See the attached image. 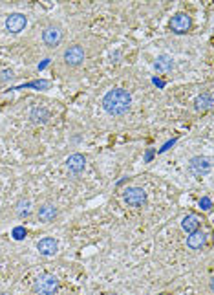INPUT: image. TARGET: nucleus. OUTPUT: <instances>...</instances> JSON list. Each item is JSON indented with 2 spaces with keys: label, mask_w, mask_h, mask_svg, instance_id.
Segmentation results:
<instances>
[{
  "label": "nucleus",
  "mask_w": 214,
  "mask_h": 295,
  "mask_svg": "<svg viewBox=\"0 0 214 295\" xmlns=\"http://www.w3.org/2000/svg\"><path fill=\"white\" fill-rule=\"evenodd\" d=\"M130 105H132V96L123 88H114L102 97V107L112 116H121V114L128 112Z\"/></svg>",
  "instance_id": "f257e3e1"
},
{
  "label": "nucleus",
  "mask_w": 214,
  "mask_h": 295,
  "mask_svg": "<svg viewBox=\"0 0 214 295\" xmlns=\"http://www.w3.org/2000/svg\"><path fill=\"white\" fill-rule=\"evenodd\" d=\"M86 54L80 44H72L64 50V63L68 66H79L84 61Z\"/></svg>",
  "instance_id": "7ed1b4c3"
},
{
  "label": "nucleus",
  "mask_w": 214,
  "mask_h": 295,
  "mask_svg": "<svg viewBox=\"0 0 214 295\" xmlns=\"http://www.w3.org/2000/svg\"><path fill=\"white\" fill-rule=\"evenodd\" d=\"M28 24V19L26 15H22V13H11L8 19H6V28H8V32L11 33H20Z\"/></svg>",
  "instance_id": "0eeeda50"
},
{
  "label": "nucleus",
  "mask_w": 214,
  "mask_h": 295,
  "mask_svg": "<svg viewBox=\"0 0 214 295\" xmlns=\"http://www.w3.org/2000/svg\"><path fill=\"white\" fill-rule=\"evenodd\" d=\"M156 70L158 72H163V74H165V72H170L172 70V66H174V63H172V57H168V55H160V57H158V61H156Z\"/></svg>",
  "instance_id": "2eb2a0df"
},
{
  "label": "nucleus",
  "mask_w": 214,
  "mask_h": 295,
  "mask_svg": "<svg viewBox=\"0 0 214 295\" xmlns=\"http://www.w3.org/2000/svg\"><path fill=\"white\" fill-rule=\"evenodd\" d=\"M192 26V21L187 13H176L170 21V30L174 33H187Z\"/></svg>",
  "instance_id": "39448f33"
},
{
  "label": "nucleus",
  "mask_w": 214,
  "mask_h": 295,
  "mask_svg": "<svg viewBox=\"0 0 214 295\" xmlns=\"http://www.w3.org/2000/svg\"><path fill=\"white\" fill-rule=\"evenodd\" d=\"M57 216V209H55L54 205H42L40 209H38V220L40 222H52Z\"/></svg>",
  "instance_id": "4468645a"
},
{
  "label": "nucleus",
  "mask_w": 214,
  "mask_h": 295,
  "mask_svg": "<svg viewBox=\"0 0 214 295\" xmlns=\"http://www.w3.org/2000/svg\"><path fill=\"white\" fill-rule=\"evenodd\" d=\"M205 242H207V236H205V233H202V231L198 229L188 235L187 246L190 247V249H200L202 246H205Z\"/></svg>",
  "instance_id": "9d476101"
},
{
  "label": "nucleus",
  "mask_w": 214,
  "mask_h": 295,
  "mask_svg": "<svg viewBox=\"0 0 214 295\" xmlns=\"http://www.w3.org/2000/svg\"><path fill=\"white\" fill-rule=\"evenodd\" d=\"M57 290H59V280L52 273H42L33 284V291L37 295H54Z\"/></svg>",
  "instance_id": "f03ea898"
},
{
  "label": "nucleus",
  "mask_w": 214,
  "mask_h": 295,
  "mask_svg": "<svg viewBox=\"0 0 214 295\" xmlns=\"http://www.w3.org/2000/svg\"><path fill=\"white\" fill-rule=\"evenodd\" d=\"M42 41H44V44H46L48 48H55V46H59L60 41H62V30H60V26H55V24H52V26L44 28Z\"/></svg>",
  "instance_id": "20e7f679"
},
{
  "label": "nucleus",
  "mask_w": 214,
  "mask_h": 295,
  "mask_svg": "<svg viewBox=\"0 0 214 295\" xmlns=\"http://www.w3.org/2000/svg\"><path fill=\"white\" fill-rule=\"evenodd\" d=\"M182 227L187 231L188 235H190V233H194V231L200 229V218L196 215H187L185 218H183Z\"/></svg>",
  "instance_id": "ddd939ff"
},
{
  "label": "nucleus",
  "mask_w": 214,
  "mask_h": 295,
  "mask_svg": "<svg viewBox=\"0 0 214 295\" xmlns=\"http://www.w3.org/2000/svg\"><path fill=\"white\" fill-rule=\"evenodd\" d=\"M30 207H32V204H30L28 200H20V202L16 204V213H18L20 216H28L30 213H32Z\"/></svg>",
  "instance_id": "f3484780"
},
{
  "label": "nucleus",
  "mask_w": 214,
  "mask_h": 295,
  "mask_svg": "<svg viewBox=\"0 0 214 295\" xmlns=\"http://www.w3.org/2000/svg\"><path fill=\"white\" fill-rule=\"evenodd\" d=\"M57 240L55 238H42V240L37 244V249L42 255H54V253H57Z\"/></svg>",
  "instance_id": "9b49d317"
},
{
  "label": "nucleus",
  "mask_w": 214,
  "mask_h": 295,
  "mask_svg": "<svg viewBox=\"0 0 214 295\" xmlns=\"http://www.w3.org/2000/svg\"><path fill=\"white\" fill-rule=\"evenodd\" d=\"M84 165H86V158L82 154H72L68 160H66V167H68V171L75 172V174H79V172L84 171Z\"/></svg>",
  "instance_id": "1a4fd4ad"
},
{
  "label": "nucleus",
  "mask_w": 214,
  "mask_h": 295,
  "mask_svg": "<svg viewBox=\"0 0 214 295\" xmlns=\"http://www.w3.org/2000/svg\"><path fill=\"white\" fill-rule=\"evenodd\" d=\"M188 167H190V171L194 174H207L210 171V160L209 158H204V156H196V158L190 160Z\"/></svg>",
  "instance_id": "6e6552de"
},
{
  "label": "nucleus",
  "mask_w": 214,
  "mask_h": 295,
  "mask_svg": "<svg viewBox=\"0 0 214 295\" xmlns=\"http://www.w3.org/2000/svg\"><path fill=\"white\" fill-rule=\"evenodd\" d=\"M11 75H13V74H11V70H6V72H4V75H2V79H10Z\"/></svg>",
  "instance_id": "aec40b11"
},
{
  "label": "nucleus",
  "mask_w": 214,
  "mask_h": 295,
  "mask_svg": "<svg viewBox=\"0 0 214 295\" xmlns=\"http://www.w3.org/2000/svg\"><path fill=\"white\" fill-rule=\"evenodd\" d=\"M32 119L35 121V123H46L50 119V112L46 110V108H33L32 110Z\"/></svg>",
  "instance_id": "dca6fc26"
},
{
  "label": "nucleus",
  "mask_w": 214,
  "mask_h": 295,
  "mask_svg": "<svg viewBox=\"0 0 214 295\" xmlns=\"http://www.w3.org/2000/svg\"><path fill=\"white\" fill-rule=\"evenodd\" d=\"M194 108H196L198 112H205V110L212 108V96H210L209 92H207V94H202V96H198V97H196V101H194Z\"/></svg>",
  "instance_id": "f8f14e48"
},
{
  "label": "nucleus",
  "mask_w": 214,
  "mask_h": 295,
  "mask_svg": "<svg viewBox=\"0 0 214 295\" xmlns=\"http://www.w3.org/2000/svg\"><path fill=\"white\" fill-rule=\"evenodd\" d=\"M200 205H202V209L209 211L210 209V200L209 198H202L200 200Z\"/></svg>",
  "instance_id": "a211bd4d"
},
{
  "label": "nucleus",
  "mask_w": 214,
  "mask_h": 295,
  "mask_svg": "<svg viewBox=\"0 0 214 295\" xmlns=\"http://www.w3.org/2000/svg\"><path fill=\"white\" fill-rule=\"evenodd\" d=\"M124 202L128 205H134V207L144 205V202H146V193H144L141 187H128L124 191Z\"/></svg>",
  "instance_id": "423d86ee"
},
{
  "label": "nucleus",
  "mask_w": 214,
  "mask_h": 295,
  "mask_svg": "<svg viewBox=\"0 0 214 295\" xmlns=\"http://www.w3.org/2000/svg\"><path fill=\"white\" fill-rule=\"evenodd\" d=\"M24 233H26V231L22 229V227H16V229H15V238H22V235H24Z\"/></svg>",
  "instance_id": "6ab92c4d"
}]
</instances>
